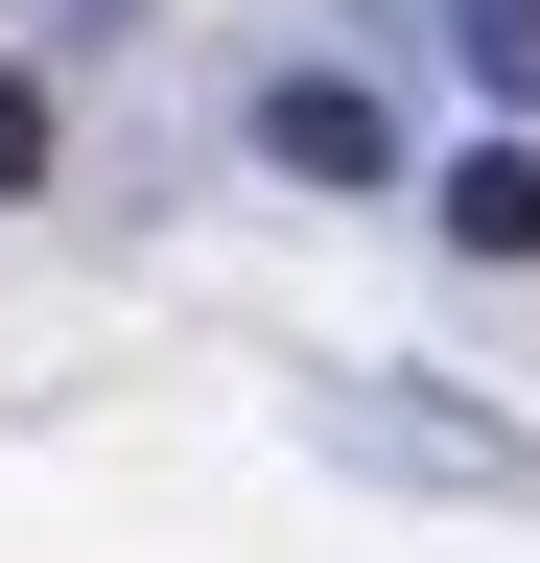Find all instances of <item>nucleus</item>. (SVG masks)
Returning a JSON list of instances; mask_svg holds the SVG:
<instances>
[{
	"label": "nucleus",
	"mask_w": 540,
	"mask_h": 563,
	"mask_svg": "<svg viewBox=\"0 0 540 563\" xmlns=\"http://www.w3.org/2000/svg\"><path fill=\"white\" fill-rule=\"evenodd\" d=\"M470 47H494V95H540V0H494V24H470Z\"/></svg>",
	"instance_id": "20e7f679"
},
{
	"label": "nucleus",
	"mask_w": 540,
	"mask_h": 563,
	"mask_svg": "<svg viewBox=\"0 0 540 563\" xmlns=\"http://www.w3.org/2000/svg\"><path fill=\"white\" fill-rule=\"evenodd\" d=\"M258 165H306V188H376V165H399L376 70H283V95H258Z\"/></svg>",
	"instance_id": "f257e3e1"
},
{
	"label": "nucleus",
	"mask_w": 540,
	"mask_h": 563,
	"mask_svg": "<svg viewBox=\"0 0 540 563\" xmlns=\"http://www.w3.org/2000/svg\"><path fill=\"white\" fill-rule=\"evenodd\" d=\"M447 235H470V258H540V165H517V141H470V165H447Z\"/></svg>",
	"instance_id": "f03ea898"
},
{
	"label": "nucleus",
	"mask_w": 540,
	"mask_h": 563,
	"mask_svg": "<svg viewBox=\"0 0 540 563\" xmlns=\"http://www.w3.org/2000/svg\"><path fill=\"white\" fill-rule=\"evenodd\" d=\"M0 188H47V95H24V70H0Z\"/></svg>",
	"instance_id": "7ed1b4c3"
}]
</instances>
